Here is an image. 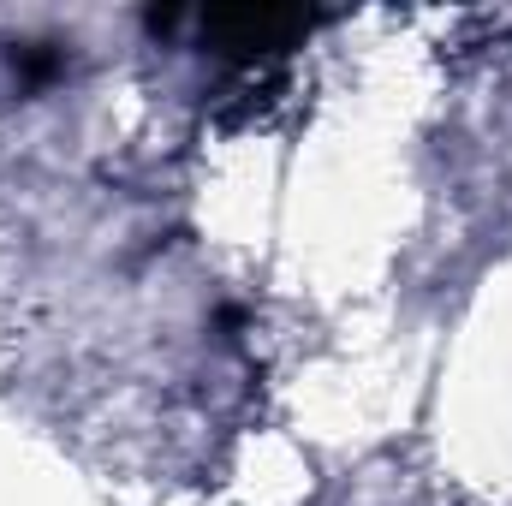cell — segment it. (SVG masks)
Here are the masks:
<instances>
[{
  "instance_id": "obj_1",
  "label": "cell",
  "mask_w": 512,
  "mask_h": 506,
  "mask_svg": "<svg viewBox=\"0 0 512 506\" xmlns=\"http://www.w3.org/2000/svg\"><path fill=\"white\" fill-rule=\"evenodd\" d=\"M310 12H286V6H245V12H209L203 36L233 54V60H268L280 48H298L310 36Z\"/></svg>"
}]
</instances>
